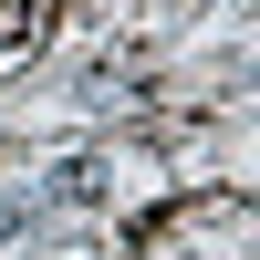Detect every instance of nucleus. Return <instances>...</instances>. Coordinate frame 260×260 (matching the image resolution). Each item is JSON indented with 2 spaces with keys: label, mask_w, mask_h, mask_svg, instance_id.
<instances>
[{
  "label": "nucleus",
  "mask_w": 260,
  "mask_h": 260,
  "mask_svg": "<svg viewBox=\"0 0 260 260\" xmlns=\"http://www.w3.org/2000/svg\"><path fill=\"white\" fill-rule=\"evenodd\" d=\"M42 219V198H31V187H11V198H0V240H11V229H31Z\"/></svg>",
  "instance_id": "1"
}]
</instances>
